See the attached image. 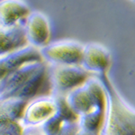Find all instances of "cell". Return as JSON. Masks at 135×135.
<instances>
[{"label":"cell","instance_id":"2","mask_svg":"<svg viewBox=\"0 0 135 135\" xmlns=\"http://www.w3.org/2000/svg\"><path fill=\"white\" fill-rule=\"evenodd\" d=\"M101 135H135V110L113 92L104 93Z\"/></svg>","mask_w":135,"mask_h":135},{"label":"cell","instance_id":"8","mask_svg":"<svg viewBox=\"0 0 135 135\" xmlns=\"http://www.w3.org/2000/svg\"><path fill=\"white\" fill-rule=\"evenodd\" d=\"M32 12L29 5L20 0L0 1V25L5 27L22 25Z\"/></svg>","mask_w":135,"mask_h":135},{"label":"cell","instance_id":"11","mask_svg":"<svg viewBox=\"0 0 135 135\" xmlns=\"http://www.w3.org/2000/svg\"><path fill=\"white\" fill-rule=\"evenodd\" d=\"M108 54L104 47L91 44L84 45L81 66L86 72H101L108 65Z\"/></svg>","mask_w":135,"mask_h":135},{"label":"cell","instance_id":"12","mask_svg":"<svg viewBox=\"0 0 135 135\" xmlns=\"http://www.w3.org/2000/svg\"><path fill=\"white\" fill-rule=\"evenodd\" d=\"M22 135H46L41 127H23Z\"/></svg>","mask_w":135,"mask_h":135},{"label":"cell","instance_id":"10","mask_svg":"<svg viewBox=\"0 0 135 135\" xmlns=\"http://www.w3.org/2000/svg\"><path fill=\"white\" fill-rule=\"evenodd\" d=\"M23 25L16 27H5L0 25V56L27 46Z\"/></svg>","mask_w":135,"mask_h":135},{"label":"cell","instance_id":"5","mask_svg":"<svg viewBox=\"0 0 135 135\" xmlns=\"http://www.w3.org/2000/svg\"><path fill=\"white\" fill-rule=\"evenodd\" d=\"M84 45L74 40L51 42L40 50V56L47 65L71 66L81 64Z\"/></svg>","mask_w":135,"mask_h":135},{"label":"cell","instance_id":"7","mask_svg":"<svg viewBox=\"0 0 135 135\" xmlns=\"http://www.w3.org/2000/svg\"><path fill=\"white\" fill-rule=\"evenodd\" d=\"M27 102L0 100V135H22L21 115Z\"/></svg>","mask_w":135,"mask_h":135},{"label":"cell","instance_id":"4","mask_svg":"<svg viewBox=\"0 0 135 135\" xmlns=\"http://www.w3.org/2000/svg\"><path fill=\"white\" fill-rule=\"evenodd\" d=\"M48 78L51 95L64 97L88 79V72L79 65H48Z\"/></svg>","mask_w":135,"mask_h":135},{"label":"cell","instance_id":"6","mask_svg":"<svg viewBox=\"0 0 135 135\" xmlns=\"http://www.w3.org/2000/svg\"><path fill=\"white\" fill-rule=\"evenodd\" d=\"M27 44L37 51L51 42V26L50 19L41 11H32L23 23Z\"/></svg>","mask_w":135,"mask_h":135},{"label":"cell","instance_id":"1","mask_svg":"<svg viewBox=\"0 0 135 135\" xmlns=\"http://www.w3.org/2000/svg\"><path fill=\"white\" fill-rule=\"evenodd\" d=\"M45 82H49L48 65L42 59L19 65L0 80V100L28 102L39 97Z\"/></svg>","mask_w":135,"mask_h":135},{"label":"cell","instance_id":"9","mask_svg":"<svg viewBox=\"0 0 135 135\" xmlns=\"http://www.w3.org/2000/svg\"><path fill=\"white\" fill-rule=\"evenodd\" d=\"M38 59H42L40 52L30 45L6 55L0 56V80L3 79L8 73L19 65L29 60Z\"/></svg>","mask_w":135,"mask_h":135},{"label":"cell","instance_id":"3","mask_svg":"<svg viewBox=\"0 0 135 135\" xmlns=\"http://www.w3.org/2000/svg\"><path fill=\"white\" fill-rule=\"evenodd\" d=\"M62 97L42 95L26 103L21 115L23 127H42L59 113Z\"/></svg>","mask_w":135,"mask_h":135}]
</instances>
